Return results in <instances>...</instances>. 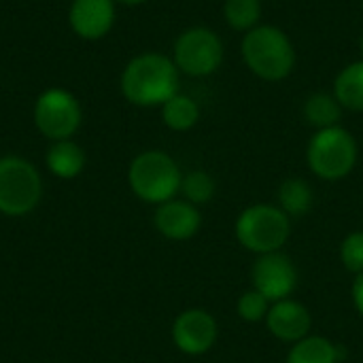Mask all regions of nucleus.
I'll return each mask as SVG.
<instances>
[{
    "mask_svg": "<svg viewBox=\"0 0 363 363\" xmlns=\"http://www.w3.org/2000/svg\"><path fill=\"white\" fill-rule=\"evenodd\" d=\"M119 87L123 98L134 106H162L181 91V72L170 55L145 51L123 66Z\"/></svg>",
    "mask_w": 363,
    "mask_h": 363,
    "instance_id": "obj_1",
    "label": "nucleus"
},
{
    "mask_svg": "<svg viewBox=\"0 0 363 363\" xmlns=\"http://www.w3.org/2000/svg\"><path fill=\"white\" fill-rule=\"evenodd\" d=\"M240 57L247 70L266 83L289 79L298 64V51L291 36L274 23H259L242 34Z\"/></svg>",
    "mask_w": 363,
    "mask_h": 363,
    "instance_id": "obj_2",
    "label": "nucleus"
},
{
    "mask_svg": "<svg viewBox=\"0 0 363 363\" xmlns=\"http://www.w3.org/2000/svg\"><path fill=\"white\" fill-rule=\"evenodd\" d=\"M181 168L166 151H143L128 168V183L136 198L149 204H164L181 191Z\"/></svg>",
    "mask_w": 363,
    "mask_h": 363,
    "instance_id": "obj_3",
    "label": "nucleus"
},
{
    "mask_svg": "<svg viewBox=\"0 0 363 363\" xmlns=\"http://www.w3.org/2000/svg\"><path fill=\"white\" fill-rule=\"evenodd\" d=\"M357 157H359L357 140L342 125L317 130L306 147V164L311 172L323 181L347 179L353 172Z\"/></svg>",
    "mask_w": 363,
    "mask_h": 363,
    "instance_id": "obj_4",
    "label": "nucleus"
},
{
    "mask_svg": "<svg viewBox=\"0 0 363 363\" xmlns=\"http://www.w3.org/2000/svg\"><path fill=\"white\" fill-rule=\"evenodd\" d=\"M170 57L181 74L204 79L223 66L225 45L213 28L189 26L174 38Z\"/></svg>",
    "mask_w": 363,
    "mask_h": 363,
    "instance_id": "obj_5",
    "label": "nucleus"
},
{
    "mask_svg": "<svg viewBox=\"0 0 363 363\" xmlns=\"http://www.w3.org/2000/svg\"><path fill=\"white\" fill-rule=\"evenodd\" d=\"M289 215L281 211V206L272 204H253L245 208L236 221L238 242L257 255L281 251L283 245L289 240Z\"/></svg>",
    "mask_w": 363,
    "mask_h": 363,
    "instance_id": "obj_6",
    "label": "nucleus"
},
{
    "mask_svg": "<svg viewBox=\"0 0 363 363\" xmlns=\"http://www.w3.org/2000/svg\"><path fill=\"white\" fill-rule=\"evenodd\" d=\"M43 196L38 170L23 157H0V213L6 217H23L32 213Z\"/></svg>",
    "mask_w": 363,
    "mask_h": 363,
    "instance_id": "obj_7",
    "label": "nucleus"
},
{
    "mask_svg": "<svg viewBox=\"0 0 363 363\" xmlns=\"http://www.w3.org/2000/svg\"><path fill=\"white\" fill-rule=\"evenodd\" d=\"M32 119L45 138L68 140L83 123V108L72 91L64 87H49L36 98Z\"/></svg>",
    "mask_w": 363,
    "mask_h": 363,
    "instance_id": "obj_8",
    "label": "nucleus"
},
{
    "mask_svg": "<svg viewBox=\"0 0 363 363\" xmlns=\"http://www.w3.org/2000/svg\"><path fill=\"white\" fill-rule=\"evenodd\" d=\"M251 279L253 289L272 304L287 300L298 287V270L294 262L281 251L259 255V259L253 264Z\"/></svg>",
    "mask_w": 363,
    "mask_h": 363,
    "instance_id": "obj_9",
    "label": "nucleus"
},
{
    "mask_svg": "<svg viewBox=\"0 0 363 363\" xmlns=\"http://www.w3.org/2000/svg\"><path fill=\"white\" fill-rule=\"evenodd\" d=\"M172 340L185 355H204L215 347L217 321L202 308H189L174 319Z\"/></svg>",
    "mask_w": 363,
    "mask_h": 363,
    "instance_id": "obj_10",
    "label": "nucleus"
},
{
    "mask_svg": "<svg viewBox=\"0 0 363 363\" xmlns=\"http://www.w3.org/2000/svg\"><path fill=\"white\" fill-rule=\"evenodd\" d=\"M117 19L115 0H72L68 9L70 30L83 40L104 38Z\"/></svg>",
    "mask_w": 363,
    "mask_h": 363,
    "instance_id": "obj_11",
    "label": "nucleus"
},
{
    "mask_svg": "<svg viewBox=\"0 0 363 363\" xmlns=\"http://www.w3.org/2000/svg\"><path fill=\"white\" fill-rule=\"evenodd\" d=\"M266 325L270 334L283 342H298L308 336L313 328V317L308 308L291 298L274 302L266 315Z\"/></svg>",
    "mask_w": 363,
    "mask_h": 363,
    "instance_id": "obj_12",
    "label": "nucleus"
},
{
    "mask_svg": "<svg viewBox=\"0 0 363 363\" xmlns=\"http://www.w3.org/2000/svg\"><path fill=\"white\" fill-rule=\"evenodd\" d=\"M153 221L162 236L170 240H187L200 230L202 217L191 202L172 198L157 206Z\"/></svg>",
    "mask_w": 363,
    "mask_h": 363,
    "instance_id": "obj_13",
    "label": "nucleus"
},
{
    "mask_svg": "<svg viewBox=\"0 0 363 363\" xmlns=\"http://www.w3.org/2000/svg\"><path fill=\"white\" fill-rule=\"evenodd\" d=\"M332 94L345 111L363 113V60L357 57L342 66L334 79Z\"/></svg>",
    "mask_w": 363,
    "mask_h": 363,
    "instance_id": "obj_14",
    "label": "nucleus"
},
{
    "mask_svg": "<svg viewBox=\"0 0 363 363\" xmlns=\"http://www.w3.org/2000/svg\"><path fill=\"white\" fill-rule=\"evenodd\" d=\"M45 164L57 179H74L85 168V151L74 140H53L47 149Z\"/></svg>",
    "mask_w": 363,
    "mask_h": 363,
    "instance_id": "obj_15",
    "label": "nucleus"
},
{
    "mask_svg": "<svg viewBox=\"0 0 363 363\" xmlns=\"http://www.w3.org/2000/svg\"><path fill=\"white\" fill-rule=\"evenodd\" d=\"M342 113H345V108L332 91H313L302 104L304 121L311 128H315V132L340 125Z\"/></svg>",
    "mask_w": 363,
    "mask_h": 363,
    "instance_id": "obj_16",
    "label": "nucleus"
},
{
    "mask_svg": "<svg viewBox=\"0 0 363 363\" xmlns=\"http://www.w3.org/2000/svg\"><path fill=\"white\" fill-rule=\"evenodd\" d=\"M345 357V351L323 336H306L298 340L289 355L287 363H338Z\"/></svg>",
    "mask_w": 363,
    "mask_h": 363,
    "instance_id": "obj_17",
    "label": "nucleus"
},
{
    "mask_svg": "<svg viewBox=\"0 0 363 363\" xmlns=\"http://www.w3.org/2000/svg\"><path fill=\"white\" fill-rule=\"evenodd\" d=\"M160 111H162L164 125L168 130H172V132H189L200 121L198 102L191 96L183 94V91H179L170 100H166L160 106Z\"/></svg>",
    "mask_w": 363,
    "mask_h": 363,
    "instance_id": "obj_18",
    "label": "nucleus"
},
{
    "mask_svg": "<svg viewBox=\"0 0 363 363\" xmlns=\"http://www.w3.org/2000/svg\"><path fill=\"white\" fill-rule=\"evenodd\" d=\"M315 196L308 181L300 177L285 179L279 187V204L289 217H304L313 208Z\"/></svg>",
    "mask_w": 363,
    "mask_h": 363,
    "instance_id": "obj_19",
    "label": "nucleus"
},
{
    "mask_svg": "<svg viewBox=\"0 0 363 363\" xmlns=\"http://www.w3.org/2000/svg\"><path fill=\"white\" fill-rule=\"evenodd\" d=\"M223 21L234 30L247 34L262 23L264 4L262 0H223Z\"/></svg>",
    "mask_w": 363,
    "mask_h": 363,
    "instance_id": "obj_20",
    "label": "nucleus"
},
{
    "mask_svg": "<svg viewBox=\"0 0 363 363\" xmlns=\"http://www.w3.org/2000/svg\"><path fill=\"white\" fill-rule=\"evenodd\" d=\"M181 191L185 196L187 202H191L194 206L198 204H206L213 200L215 196V181L208 172L204 170H191L183 177L181 181Z\"/></svg>",
    "mask_w": 363,
    "mask_h": 363,
    "instance_id": "obj_21",
    "label": "nucleus"
},
{
    "mask_svg": "<svg viewBox=\"0 0 363 363\" xmlns=\"http://www.w3.org/2000/svg\"><path fill=\"white\" fill-rule=\"evenodd\" d=\"M268 311H270V302L259 291H255V289L242 294L238 298V302H236L238 317L245 319V321H249V323H257V321L266 319Z\"/></svg>",
    "mask_w": 363,
    "mask_h": 363,
    "instance_id": "obj_22",
    "label": "nucleus"
},
{
    "mask_svg": "<svg viewBox=\"0 0 363 363\" xmlns=\"http://www.w3.org/2000/svg\"><path fill=\"white\" fill-rule=\"evenodd\" d=\"M340 259L342 266L353 272L362 274L363 272V232H353L349 234L342 245H340Z\"/></svg>",
    "mask_w": 363,
    "mask_h": 363,
    "instance_id": "obj_23",
    "label": "nucleus"
},
{
    "mask_svg": "<svg viewBox=\"0 0 363 363\" xmlns=\"http://www.w3.org/2000/svg\"><path fill=\"white\" fill-rule=\"evenodd\" d=\"M353 302H355L357 313L363 317V272L357 274V279L353 283Z\"/></svg>",
    "mask_w": 363,
    "mask_h": 363,
    "instance_id": "obj_24",
    "label": "nucleus"
},
{
    "mask_svg": "<svg viewBox=\"0 0 363 363\" xmlns=\"http://www.w3.org/2000/svg\"><path fill=\"white\" fill-rule=\"evenodd\" d=\"M117 4H123V6H140V4H145V2H149V0H115Z\"/></svg>",
    "mask_w": 363,
    "mask_h": 363,
    "instance_id": "obj_25",
    "label": "nucleus"
},
{
    "mask_svg": "<svg viewBox=\"0 0 363 363\" xmlns=\"http://www.w3.org/2000/svg\"><path fill=\"white\" fill-rule=\"evenodd\" d=\"M359 57L363 60V34L359 36Z\"/></svg>",
    "mask_w": 363,
    "mask_h": 363,
    "instance_id": "obj_26",
    "label": "nucleus"
},
{
    "mask_svg": "<svg viewBox=\"0 0 363 363\" xmlns=\"http://www.w3.org/2000/svg\"><path fill=\"white\" fill-rule=\"evenodd\" d=\"M362 11H363V0H362Z\"/></svg>",
    "mask_w": 363,
    "mask_h": 363,
    "instance_id": "obj_27",
    "label": "nucleus"
}]
</instances>
